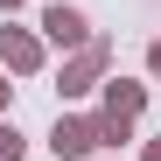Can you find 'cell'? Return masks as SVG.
Returning a JSON list of instances; mask_svg holds the SVG:
<instances>
[{
    "label": "cell",
    "instance_id": "1",
    "mask_svg": "<svg viewBox=\"0 0 161 161\" xmlns=\"http://www.w3.org/2000/svg\"><path fill=\"white\" fill-rule=\"evenodd\" d=\"M49 147H56L63 161H84L91 147H98V119L84 126V119H56V140H49Z\"/></svg>",
    "mask_w": 161,
    "mask_h": 161
},
{
    "label": "cell",
    "instance_id": "2",
    "mask_svg": "<svg viewBox=\"0 0 161 161\" xmlns=\"http://www.w3.org/2000/svg\"><path fill=\"white\" fill-rule=\"evenodd\" d=\"M42 28L56 35V42H84V14H77V7H49V14H42Z\"/></svg>",
    "mask_w": 161,
    "mask_h": 161
},
{
    "label": "cell",
    "instance_id": "3",
    "mask_svg": "<svg viewBox=\"0 0 161 161\" xmlns=\"http://www.w3.org/2000/svg\"><path fill=\"white\" fill-rule=\"evenodd\" d=\"M7 63H14V70H35V63H42V49H35L28 35H7Z\"/></svg>",
    "mask_w": 161,
    "mask_h": 161
},
{
    "label": "cell",
    "instance_id": "4",
    "mask_svg": "<svg viewBox=\"0 0 161 161\" xmlns=\"http://www.w3.org/2000/svg\"><path fill=\"white\" fill-rule=\"evenodd\" d=\"M98 63H105V49H84V63H77V70H70V77H63V91H84V77H91V70H98Z\"/></svg>",
    "mask_w": 161,
    "mask_h": 161
},
{
    "label": "cell",
    "instance_id": "5",
    "mask_svg": "<svg viewBox=\"0 0 161 161\" xmlns=\"http://www.w3.org/2000/svg\"><path fill=\"white\" fill-rule=\"evenodd\" d=\"M0 161H21V133L14 126H0Z\"/></svg>",
    "mask_w": 161,
    "mask_h": 161
},
{
    "label": "cell",
    "instance_id": "6",
    "mask_svg": "<svg viewBox=\"0 0 161 161\" xmlns=\"http://www.w3.org/2000/svg\"><path fill=\"white\" fill-rule=\"evenodd\" d=\"M147 161H161V140H154V147H147Z\"/></svg>",
    "mask_w": 161,
    "mask_h": 161
},
{
    "label": "cell",
    "instance_id": "7",
    "mask_svg": "<svg viewBox=\"0 0 161 161\" xmlns=\"http://www.w3.org/2000/svg\"><path fill=\"white\" fill-rule=\"evenodd\" d=\"M0 105H7V77H0Z\"/></svg>",
    "mask_w": 161,
    "mask_h": 161
},
{
    "label": "cell",
    "instance_id": "8",
    "mask_svg": "<svg viewBox=\"0 0 161 161\" xmlns=\"http://www.w3.org/2000/svg\"><path fill=\"white\" fill-rule=\"evenodd\" d=\"M154 70H161V42H154Z\"/></svg>",
    "mask_w": 161,
    "mask_h": 161
},
{
    "label": "cell",
    "instance_id": "9",
    "mask_svg": "<svg viewBox=\"0 0 161 161\" xmlns=\"http://www.w3.org/2000/svg\"><path fill=\"white\" fill-rule=\"evenodd\" d=\"M0 7H14V0H0Z\"/></svg>",
    "mask_w": 161,
    "mask_h": 161
}]
</instances>
